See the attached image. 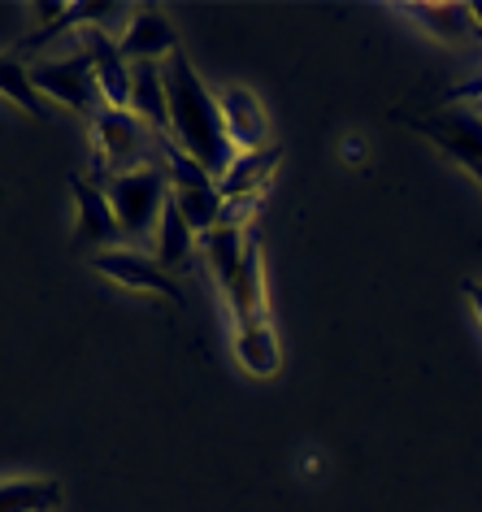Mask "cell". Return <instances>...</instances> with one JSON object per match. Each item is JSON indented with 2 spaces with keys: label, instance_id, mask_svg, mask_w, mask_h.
Returning a JSON list of instances; mask_svg holds the SVG:
<instances>
[{
  "label": "cell",
  "instance_id": "obj_2",
  "mask_svg": "<svg viewBox=\"0 0 482 512\" xmlns=\"http://www.w3.org/2000/svg\"><path fill=\"white\" fill-rule=\"evenodd\" d=\"M200 248L213 265V278L226 296V313H231L235 330L270 322L265 317V270L257 230H209V235H200Z\"/></svg>",
  "mask_w": 482,
  "mask_h": 512
},
{
  "label": "cell",
  "instance_id": "obj_7",
  "mask_svg": "<svg viewBox=\"0 0 482 512\" xmlns=\"http://www.w3.org/2000/svg\"><path fill=\"white\" fill-rule=\"evenodd\" d=\"M92 270L100 278H113L118 287L126 291H144V296H161V300H174L183 304V287L174 283V278L161 270L152 256H139L131 248H105L92 256Z\"/></svg>",
  "mask_w": 482,
  "mask_h": 512
},
{
  "label": "cell",
  "instance_id": "obj_5",
  "mask_svg": "<svg viewBox=\"0 0 482 512\" xmlns=\"http://www.w3.org/2000/svg\"><path fill=\"white\" fill-rule=\"evenodd\" d=\"M105 196L118 213L122 235H148L161 222V209L170 200V178L166 165H148V170H131L105 183Z\"/></svg>",
  "mask_w": 482,
  "mask_h": 512
},
{
  "label": "cell",
  "instance_id": "obj_4",
  "mask_svg": "<svg viewBox=\"0 0 482 512\" xmlns=\"http://www.w3.org/2000/svg\"><path fill=\"white\" fill-rule=\"evenodd\" d=\"M31 83L35 92L57 100L66 113L74 118L92 122L100 109H105V96L96 87V74H92V57H87L83 44H74V53L66 57H53V61H31Z\"/></svg>",
  "mask_w": 482,
  "mask_h": 512
},
{
  "label": "cell",
  "instance_id": "obj_10",
  "mask_svg": "<svg viewBox=\"0 0 482 512\" xmlns=\"http://www.w3.org/2000/svg\"><path fill=\"white\" fill-rule=\"evenodd\" d=\"M222 105V122H226V139L235 144V152H261L270 148V122H265L261 100L248 87H226L218 96Z\"/></svg>",
  "mask_w": 482,
  "mask_h": 512
},
{
  "label": "cell",
  "instance_id": "obj_11",
  "mask_svg": "<svg viewBox=\"0 0 482 512\" xmlns=\"http://www.w3.org/2000/svg\"><path fill=\"white\" fill-rule=\"evenodd\" d=\"M174 48H179V31H174L170 18H161L157 9L135 14L118 40V53L131 61V66H139V61H161V57H170Z\"/></svg>",
  "mask_w": 482,
  "mask_h": 512
},
{
  "label": "cell",
  "instance_id": "obj_13",
  "mask_svg": "<svg viewBox=\"0 0 482 512\" xmlns=\"http://www.w3.org/2000/svg\"><path fill=\"white\" fill-rule=\"evenodd\" d=\"M278 161H283V144H270L261 152H239L235 165L218 183L222 200H261V187H265V178L274 174Z\"/></svg>",
  "mask_w": 482,
  "mask_h": 512
},
{
  "label": "cell",
  "instance_id": "obj_9",
  "mask_svg": "<svg viewBox=\"0 0 482 512\" xmlns=\"http://www.w3.org/2000/svg\"><path fill=\"white\" fill-rule=\"evenodd\" d=\"M79 44L92 57V74L100 96H105V109H131V61L118 53V40H109L100 27H83Z\"/></svg>",
  "mask_w": 482,
  "mask_h": 512
},
{
  "label": "cell",
  "instance_id": "obj_8",
  "mask_svg": "<svg viewBox=\"0 0 482 512\" xmlns=\"http://www.w3.org/2000/svg\"><path fill=\"white\" fill-rule=\"evenodd\" d=\"M66 183L74 191V200H79V222H74V243H83V248H96L105 252L113 243L122 239V226H118V213H113V204L105 196V187L87 183L79 170L66 174Z\"/></svg>",
  "mask_w": 482,
  "mask_h": 512
},
{
  "label": "cell",
  "instance_id": "obj_18",
  "mask_svg": "<svg viewBox=\"0 0 482 512\" xmlns=\"http://www.w3.org/2000/svg\"><path fill=\"white\" fill-rule=\"evenodd\" d=\"M53 508H61V482L53 478L0 482V512H53Z\"/></svg>",
  "mask_w": 482,
  "mask_h": 512
},
{
  "label": "cell",
  "instance_id": "obj_1",
  "mask_svg": "<svg viewBox=\"0 0 482 512\" xmlns=\"http://www.w3.org/2000/svg\"><path fill=\"white\" fill-rule=\"evenodd\" d=\"M166 100H170V139L205 170L213 183H222L226 170L235 165V144L226 139L222 105L196 74L192 57L174 48L166 57Z\"/></svg>",
  "mask_w": 482,
  "mask_h": 512
},
{
  "label": "cell",
  "instance_id": "obj_19",
  "mask_svg": "<svg viewBox=\"0 0 482 512\" xmlns=\"http://www.w3.org/2000/svg\"><path fill=\"white\" fill-rule=\"evenodd\" d=\"M461 291H465L469 309H474V317H478V326H482V283H478V278H465V283H461Z\"/></svg>",
  "mask_w": 482,
  "mask_h": 512
},
{
  "label": "cell",
  "instance_id": "obj_6",
  "mask_svg": "<svg viewBox=\"0 0 482 512\" xmlns=\"http://www.w3.org/2000/svg\"><path fill=\"white\" fill-rule=\"evenodd\" d=\"M409 131H422L430 144H439L456 165H465L469 174L482 183V109L469 100H448L439 113H417L409 118Z\"/></svg>",
  "mask_w": 482,
  "mask_h": 512
},
{
  "label": "cell",
  "instance_id": "obj_12",
  "mask_svg": "<svg viewBox=\"0 0 482 512\" xmlns=\"http://www.w3.org/2000/svg\"><path fill=\"white\" fill-rule=\"evenodd\" d=\"M131 113L148 122L157 135H170V100H166V70L157 61L131 66Z\"/></svg>",
  "mask_w": 482,
  "mask_h": 512
},
{
  "label": "cell",
  "instance_id": "obj_14",
  "mask_svg": "<svg viewBox=\"0 0 482 512\" xmlns=\"http://www.w3.org/2000/svg\"><path fill=\"white\" fill-rule=\"evenodd\" d=\"M196 243H200L196 230L187 226L183 209H179V204H174V196H170L166 209H161V222H157V265H161L166 274H170V270H183Z\"/></svg>",
  "mask_w": 482,
  "mask_h": 512
},
{
  "label": "cell",
  "instance_id": "obj_16",
  "mask_svg": "<svg viewBox=\"0 0 482 512\" xmlns=\"http://www.w3.org/2000/svg\"><path fill=\"white\" fill-rule=\"evenodd\" d=\"M396 9L400 14H409V18H417V27H426L443 44L474 40V22H469L465 5H426V0H417V5H396Z\"/></svg>",
  "mask_w": 482,
  "mask_h": 512
},
{
  "label": "cell",
  "instance_id": "obj_3",
  "mask_svg": "<svg viewBox=\"0 0 482 512\" xmlns=\"http://www.w3.org/2000/svg\"><path fill=\"white\" fill-rule=\"evenodd\" d=\"M92 170L96 187H105L109 178L148 170V165L166 161V139L157 135L148 122H139L131 109H100L92 122Z\"/></svg>",
  "mask_w": 482,
  "mask_h": 512
},
{
  "label": "cell",
  "instance_id": "obj_15",
  "mask_svg": "<svg viewBox=\"0 0 482 512\" xmlns=\"http://www.w3.org/2000/svg\"><path fill=\"white\" fill-rule=\"evenodd\" d=\"M235 356L239 365L248 369L252 378H274L278 365H283V352H278V335L270 322H257L248 330H235Z\"/></svg>",
  "mask_w": 482,
  "mask_h": 512
},
{
  "label": "cell",
  "instance_id": "obj_17",
  "mask_svg": "<svg viewBox=\"0 0 482 512\" xmlns=\"http://www.w3.org/2000/svg\"><path fill=\"white\" fill-rule=\"evenodd\" d=\"M0 96L9 100V105H18L27 118L35 122H48L53 113H48L44 105V96L35 92V83H31V66H22L18 53H5L0 57Z\"/></svg>",
  "mask_w": 482,
  "mask_h": 512
},
{
  "label": "cell",
  "instance_id": "obj_20",
  "mask_svg": "<svg viewBox=\"0 0 482 512\" xmlns=\"http://www.w3.org/2000/svg\"><path fill=\"white\" fill-rule=\"evenodd\" d=\"M469 9V22H474V35H482V0H474V5H465Z\"/></svg>",
  "mask_w": 482,
  "mask_h": 512
},
{
  "label": "cell",
  "instance_id": "obj_21",
  "mask_svg": "<svg viewBox=\"0 0 482 512\" xmlns=\"http://www.w3.org/2000/svg\"><path fill=\"white\" fill-rule=\"evenodd\" d=\"M339 152H348V157H361V139H348V144L339 148Z\"/></svg>",
  "mask_w": 482,
  "mask_h": 512
}]
</instances>
